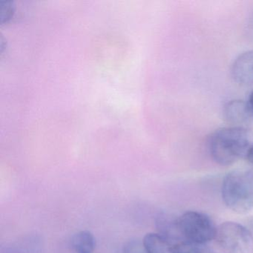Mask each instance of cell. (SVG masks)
<instances>
[{
	"label": "cell",
	"instance_id": "8",
	"mask_svg": "<svg viewBox=\"0 0 253 253\" xmlns=\"http://www.w3.org/2000/svg\"><path fill=\"white\" fill-rule=\"evenodd\" d=\"M143 243L148 253H174V247L159 234H146Z\"/></svg>",
	"mask_w": 253,
	"mask_h": 253
},
{
	"label": "cell",
	"instance_id": "3",
	"mask_svg": "<svg viewBox=\"0 0 253 253\" xmlns=\"http://www.w3.org/2000/svg\"><path fill=\"white\" fill-rule=\"evenodd\" d=\"M179 223L185 241L206 244L215 239L217 226L205 213L186 211L179 217Z\"/></svg>",
	"mask_w": 253,
	"mask_h": 253
},
{
	"label": "cell",
	"instance_id": "2",
	"mask_svg": "<svg viewBox=\"0 0 253 253\" xmlns=\"http://www.w3.org/2000/svg\"><path fill=\"white\" fill-rule=\"evenodd\" d=\"M222 199L225 205L238 214L253 210V167L229 171L223 180Z\"/></svg>",
	"mask_w": 253,
	"mask_h": 253
},
{
	"label": "cell",
	"instance_id": "13",
	"mask_svg": "<svg viewBox=\"0 0 253 253\" xmlns=\"http://www.w3.org/2000/svg\"><path fill=\"white\" fill-rule=\"evenodd\" d=\"M244 225L253 235V216L248 217V218L246 220L245 223H244Z\"/></svg>",
	"mask_w": 253,
	"mask_h": 253
},
{
	"label": "cell",
	"instance_id": "5",
	"mask_svg": "<svg viewBox=\"0 0 253 253\" xmlns=\"http://www.w3.org/2000/svg\"><path fill=\"white\" fill-rule=\"evenodd\" d=\"M223 115L232 126L253 129V104L247 99L227 102L223 106Z\"/></svg>",
	"mask_w": 253,
	"mask_h": 253
},
{
	"label": "cell",
	"instance_id": "11",
	"mask_svg": "<svg viewBox=\"0 0 253 253\" xmlns=\"http://www.w3.org/2000/svg\"><path fill=\"white\" fill-rule=\"evenodd\" d=\"M123 253H148L143 241L137 239L127 241L123 249Z\"/></svg>",
	"mask_w": 253,
	"mask_h": 253
},
{
	"label": "cell",
	"instance_id": "1",
	"mask_svg": "<svg viewBox=\"0 0 253 253\" xmlns=\"http://www.w3.org/2000/svg\"><path fill=\"white\" fill-rule=\"evenodd\" d=\"M253 144V133L236 126L223 127L213 131L208 137V148L216 164L232 165L245 158Z\"/></svg>",
	"mask_w": 253,
	"mask_h": 253
},
{
	"label": "cell",
	"instance_id": "9",
	"mask_svg": "<svg viewBox=\"0 0 253 253\" xmlns=\"http://www.w3.org/2000/svg\"><path fill=\"white\" fill-rule=\"evenodd\" d=\"M72 245L76 253H93L95 239L88 231H81L72 237Z\"/></svg>",
	"mask_w": 253,
	"mask_h": 253
},
{
	"label": "cell",
	"instance_id": "10",
	"mask_svg": "<svg viewBox=\"0 0 253 253\" xmlns=\"http://www.w3.org/2000/svg\"><path fill=\"white\" fill-rule=\"evenodd\" d=\"M174 253H213L206 244H195V243H180L174 246Z\"/></svg>",
	"mask_w": 253,
	"mask_h": 253
},
{
	"label": "cell",
	"instance_id": "6",
	"mask_svg": "<svg viewBox=\"0 0 253 253\" xmlns=\"http://www.w3.org/2000/svg\"><path fill=\"white\" fill-rule=\"evenodd\" d=\"M158 234L174 246L184 242L180 232L179 217L167 212H160L155 219Z\"/></svg>",
	"mask_w": 253,
	"mask_h": 253
},
{
	"label": "cell",
	"instance_id": "7",
	"mask_svg": "<svg viewBox=\"0 0 253 253\" xmlns=\"http://www.w3.org/2000/svg\"><path fill=\"white\" fill-rule=\"evenodd\" d=\"M231 73L238 84L253 85V50L245 51L236 57L232 63Z\"/></svg>",
	"mask_w": 253,
	"mask_h": 253
},
{
	"label": "cell",
	"instance_id": "12",
	"mask_svg": "<svg viewBox=\"0 0 253 253\" xmlns=\"http://www.w3.org/2000/svg\"><path fill=\"white\" fill-rule=\"evenodd\" d=\"M244 159H246V161L253 167V144L252 145L251 147L249 149L248 152H247Z\"/></svg>",
	"mask_w": 253,
	"mask_h": 253
},
{
	"label": "cell",
	"instance_id": "4",
	"mask_svg": "<svg viewBox=\"0 0 253 253\" xmlns=\"http://www.w3.org/2000/svg\"><path fill=\"white\" fill-rule=\"evenodd\" d=\"M215 240L226 253H253V235L244 224L223 222L217 226Z\"/></svg>",
	"mask_w": 253,
	"mask_h": 253
}]
</instances>
